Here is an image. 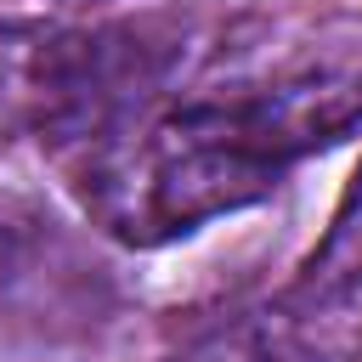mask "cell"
<instances>
[{
  "label": "cell",
  "instance_id": "obj_1",
  "mask_svg": "<svg viewBox=\"0 0 362 362\" xmlns=\"http://www.w3.org/2000/svg\"><path fill=\"white\" fill-rule=\"evenodd\" d=\"M356 119V40H249L215 45L198 74L181 62L164 90L62 158L85 215L107 238L158 249L255 209L300 158L334 147Z\"/></svg>",
  "mask_w": 362,
  "mask_h": 362
},
{
  "label": "cell",
  "instance_id": "obj_2",
  "mask_svg": "<svg viewBox=\"0 0 362 362\" xmlns=\"http://www.w3.org/2000/svg\"><path fill=\"white\" fill-rule=\"evenodd\" d=\"M305 362H362V164L345 181L328 232L272 300Z\"/></svg>",
  "mask_w": 362,
  "mask_h": 362
},
{
  "label": "cell",
  "instance_id": "obj_5",
  "mask_svg": "<svg viewBox=\"0 0 362 362\" xmlns=\"http://www.w3.org/2000/svg\"><path fill=\"white\" fill-rule=\"evenodd\" d=\"M164 362H305V356H300L294 334L283 328V317L266 305V311H249V317H232V322L192 334Z\"/></svg>",
  "mask_w": 362,
  "mask_h": 362
},
{
  "label": "cell",
  "instance_id": "obj_3",
  "mask_svg": "<svg viewBox=\"0 0 362 362\" xmlns=\"http://www.w3.org/2000/svg\"><path fill=\"white\" fill-rule=\"evenodd\" d=\"M90 28L0 23V147L40 136L62 141L85 107Z\"/></svg>",
  "mask_w": 362,
  "mask_h": 362
},
{
  "label": "cell",
  "instance_id": "obj_4",
  "mask_svg": "<svg viewBox=\"0 0 362 362\" xmlns=\"http://www.w3.org/2000/svg\"><path fill=\"white\" fill-rule=\"evenodd\" d=\"M0 317L40 334L62 322H96V277L28 221L0 215Z\"/></svg>",
  "mask_w": 362,
  "mask_h": 362
}]
</instances>
